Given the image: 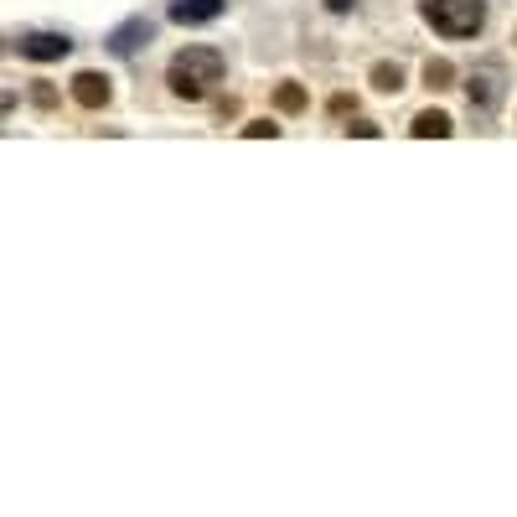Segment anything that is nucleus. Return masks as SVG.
<instances>
[{
  "mask_svg": "<svg viewBox=\"0 0 517 517\" xmlns=\"http://www.w3.org/2000/svg\"><path fill=\"white\" fill-rule=\"evenodd\" d=\"M218 78H223V52H218V47H187V52H176V57H171V73H166L171 94L187 99V104L202 99Z\"/></svg>",
  "mask_w": 517,
  "mask_h": 517,
  "instance_id": "1",
  "label": "nucleus"
},
{
  "mask_svg": "<svg viewBox=\"0 0 517 517\" xmlns=\"http://www.w3.org/2000/svg\"><path fill=\"white\" fill-rule=\"evenodd\" d=\"M419 11L440 37H476L486 21V0H419Z\"/></svg>",
  "mask_w": 517,
  "mask_h": 517,
  "instance_id": "2",
  "label": "nucleus"
},
{
  "mask_svg": "<svg viewBox=\"0 0 517 517\" xmlns=\"http://www.w3.org/2000/svg\"><path fill=\"white\" fill-rule=\"evenodd\" d=\"M466 94H471V109H476V114H492L497 99H502V68H497V63L476 68V78H471Z\"/></svg>",
  "mask_w": 517,
  "mask_h": 517,
  "instance_id": "3",
  "label": "nucleus"
},
{
  "mask_svg": "<svg viewBox=\"0 0 517 517\" xmlns=\"http://www.w3.org/2000/svg\"><path fill=\"white\" fill-rule=\"evenodd\" d=\"M73 42L68 37H57V32H32V37H21V57H32V63H57V57H68Z\"/></svg>",
  "mask_w": 517,
  "mask_h": 517,
  "instance_id": "4",
  "label": "nucleus"
},
{
  "mask_svg": "<svg viewBox=\"0 0 517 517\" xmlns=\"http://www.w3.org/2000/svg\"><path fill=\"white\" fill-rule=\"evenodd\" d=\"M223 6H228V0H176V6H171V21H181V26H202V21H218Z\"/></svg>",
  "mask_w": 517,
  "mask_h": 517,
  "instance_id": "5",
  "label": "nucleus"
},
{
  "mask_svg": "<svg viewBox=\"0 0 517 517\" xmlns=\"http://www.w3.org/2000/svg\"><path fill=\"white\" fill-rule=\"evenodd\" d=\"M73 99H78L83 109H104V104H109V78L78 73V78H73Z\"/></svg>",
  "mask_w": 517,
  "mask_h": 517,
  "instance_id": "6",
  "label": "nucleus"
},
{
  "mask_svg": "<svg viewBox=\"0 0 517 517\" xmlns=\"http://www.w3.org/2000/svg\"><path fill=\"white\" fill-rule=\"evenodd\" d=\"M140 42H150V21L145 16H135V21H125V26H119V32L109 37V52H119V57H130Z\"/></svg>",
  "mask_w": 517,
  "mask_h": 517,
  "instance_id": "7",
  "label": "nucleus"
},
{
  "mask_svg": "<svg viewBox=\"0 0 517 517\" xmlns=\"http://www.w3.org/2000/svg\"><path fill=\"white\" fill-rule=\"evenodd\" d=\"M409 130H414L419 140H430V135L440 140V135H450V119H445L440 109H424V114H414V125H409Z\"/></svg>",
  "mask_w": 517,
  "mask_h": 517,
  "instance_id": "8",
  "label": "nucleus"
},
{
  "mask_svg": "<svg viewBox=\"0 0 517 517\" xmlns=\"http://www.w3.org/2000/svg\"><path fill=\"white\" fill-rule=\"evenodd\" d=\"M450 83H455V68L445 63V57H430V63H424V88L440 94V88H450Z\"/></svg>",
  "mask_w": 517,
  "mask_h": 517,
  "instance_id": "9",
  "label": "nucleus"
},
{
  "mask_svg": "<svg viewBox=\"0 0 517 517\" xmlns=\"http://www.w3.org/2000/svg\"><path fill=\"white\" fill-rule=\"evenodd\" d=\"M373 88H383V94H399V88H404L399 63H378V68H373Z\"/></svg>",
  "mask_w": 517,
  "mask_h": 517,
  "instance_id": "10",
  "label": "nucleus"
},
{
  "mask_svg": "<svg viewBox=\"0 0 517 517\" xmlns=\"http://www.w3.org/2000/svg\"><path fill=\"white\" fill-rule=\"evenodd\" d=\"M275 104H280V114H300V109H306V88H300V83H285L280 94H275Z\"/></svg>",
  "mask_w": 517,
  "mask_h": 517,
  "instance_id": "11",
  "label": "nucleus"
},
{
  "mask_svg": "<svg viewBox=\"0 0 517 517\" xmlns=\"http://www.w3.org/2000/svg\"><path fill=\"white\" fill-rule=\"evenodd\" d=\"M249 140H264V135H280V125H269V119H254V125H243Z\"/></svg>",
  "mask_w": 517,
  "mask_h": 517,
  "instance_id": "12",
  "label": "nucleus"
},
{
  "mask_svg": "<svg viewBox=\"0 0 517 517\" xmlns=\"http://www.w3.org/2000/svg\"><path fill=\"white\" fill-rule=\"evenodd\" d=\"M32 99H37L42 109H52V104H57V94H52V88H47V83H37V88H32Z\"/></svg>",
  "mask_w": 517,
  "mask_h": 517,
  "instance_id": "13",
  "label": "nucleus"
},
{
  "mask_svg": "<svg viewBox=\"0 0 517 517\" xmlns=\"http://www.w3.org/2000/svg\"><path fill=\"white\" fill-rule=\"evenodd\" d=\"M352 6V0H326V11H347Z\"/></svg>",
  "mask_w": 517,
  "mask_h": 517,
  "instance_id": "14",
  "label": "nucleus"
}]
</instances>
